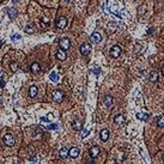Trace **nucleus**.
<instances>
[{"label": "nucleus", "instance_id": "1", "mask_svg": "<svg viewBox=\"0 0 164 164\" xmlns=\"http://www.w3.org/2000/svg\"><path fill=\"white\" fill-rule=\"evenodd\" d=\"M2 140H4V143L7 146H12L15 144V138L12 137V134H5L4 138H2Z\"/></svg>", "mask_w": 164, "mask_h": 164}, {"label": "nucleus", "instance_id": "2", "mask_svg": "<svg viewBox=\"0 0 164 164\" xmlns=\"http://www.w3.org/2000/svg\"><path fill=\"white\" fill-rule=\"evenodd\" d=\"M120 54H121V48L119 46H114L110 49V55H111L113 58H119Z\"/></svg>", "mask_w": 164, "mask_h": 164}, {"label": "nucleus", "instance_id": "3", "mask_svg": "<svg viewBox=\"0 0 164 164\" xmlns=\"http://www.w3.org/2000/svg\"><path fill=\"white\" fill-rule=\"evenodd\" d=\"M68 47H70V40L67 37H62L60 40V48L66 50V49H68Z\"/></svg>", "mask_w": 164, "mask_h": 164}, {"label": "nucleus", "instance_id": "4", "mask_svg": "<svg viewBox=\"0 0 164 164\" xmlns=\"http://www.w3.org/2000/svg\"><path fill=\"white\" fill-rule=\"evenodd\" d=\"M90 50H91L90 43H84V45H82V47H80V53H82L83 55H88L90 53Z\"/></svg>", "mask_w": 164, "mask_h": 164}, {"label": "nucleus", "instance_id": "5", "mask_svg": "<svg viewBox=\"0 0 164 164\" xmlns=\"http://www.w3.org/2000/svg\"><path fill=\"white\" fill-rule=\"evenodd\" d=\"M66 25H67V19L65 18V17H61V18H59L56 20V27L59 28V29H65Z\"/></svg>", "mask_w": 164, "mask_h": 164}, {"label": "nucleus", "instance_id": "6", "mask_svg": "<svg viewBox=\"0 0 164 164\" xmlns=\"http://www.w3.org/2000/svg\"><path fill=\"white\" fill-rule=\"evenodd\" d=\"M125 121H126V119H125L123 115H116L115 119H114V122H115L116 125H119V126L123 125V123H125Z\"/></svg>", "mask_w": 164, "mask_h": 164}, {"label": "nucleus", "instance_id": "7", "mask_svg": "<svg viewBox=\"0 0 164 164\" xmlns=\"http://www.w3.org/2000/svg\"><path fill=\"white\" fill-rule=\"evenodd\" d=\"M104 105H107L108 108H111V105H113V97L110 96V95H107V96H104Z\"/></svg>", "mask_w": 164, "mask_h": 164}, {"label": "nucleus", "instance_id": "8", "mask_svg": "<svg viewBox=\"0 0 164 164\" xmlns=\"http://www.w3.org/2000/svg\"><path fill=\"white\" fill-rule=\"evenodd\" d=\"M98 153H100V149L97 146H92L90 149V157L91 158H96L98 156Z\"/></svg>", "mask_w": 164, "mask_h": 164}, {"label": "nucleus", "instance_id": "9", "mask_svg": "<svg viewBox=\"0 0 164 164\" xmlns=\"http://www.w3.org/2000/svg\"><path fill=\"white\" fill-rule=\"evenodd\" d=\"M53 98H54V101H56L58 103H61L62 102V100H64V97H62V93L60 91H55L54 93H53Z\"/></svg>", "mask_w": 164, "mask_h": 164}, {"label": "nucleus", "instance_id": "10", "mask_svg": "<svg viewBox=\"0 0 164 164\" xmlns=\"http://www.w3.org/2000/svg\"><path fill=\"white\" fill-rule=\"evenodd\" d=\"M68 155L71 156L72 158H75V157L79 156V150H78L77 147H72V149L68 150Z\"/></svg>", "mask_w": 164, "mask_h": 164}, {"label": "nucleus", "instance_id": "11", "mask_svg": "<svg viewBox=\"0 0 164 164\" xmlns=\"http://www.w3.org/2000/svg\"><path fill=\"white\" fill-rule=\"evenodd\" d=\"M91 38H92V41H93V42L98 43L101 40H102V36H101L100 32H96V31H95V32H93V34L91 35Z\"/></svg>", "mask_w": 164, "mask_h": 164}, {"label": "nucleus", "instance_id": "12", "mask_svg": "<svg viewBox=\"0 0 164 164\" xmlns=\"http://www.w3.org/2000/svg\"><path fill=\"white\" fill-rule=\"evenodd\" d=\"M7 13H9L10 18L13 19V18H16V17H17V15H18V11H17L16 9H9V10H7Z\"/></svg>", "mask_w": 164, "mask_h": 164}, {"label": "nucleus", "instance_id": "13", "mask_svg": "<svg viewBox=\"0 0 164 164\" xmlns=\"http://www.w3.org/2000/svg\"><path fill=\"white\" fill-rule=\"evenodd\" d=\"M56 56H58V59L59 60H65L66 59V54H65L64 49H58V53H56Z\"/></svg>", "mask_w": 164, "mask_h": 164}, {"label": "nucleus", "instance_id": "14", "mask_svg": "<svg viewBox=\"0 0 164 164\" xmlns=\"http://www.w3.org/2000/svg\"><path fill=\"white\" fill-rule=\"evenodd\" d=\"M37 92H38V90H37L36 86H30V89H29V96L30 97H35L37 95Z\"/></svg>", "mask_w": 164, "mask_h": 164}, {"label": "nucleus", "instance_id": "15", "mask_svg": "<svg viewBox=\"0 0 164 164\" xmlns=\"http://www.w3.org/2000/svg\"><path fill=\"white\" fill-rule=\"evenodd\" d=\"M108 138H109V132H108L107 129H103V131L101 132V139H102L103 141H105V140H108Z\"/></svg>", "mask_w": 164, "mask_h": 164}, {"label": "nucleus", "instance_id": "16", "mask_svg": "<svg viewBox=\"0 0 164 164\" xmlns=\"http://www.w3.org/2000/svg\"><path fill=\"white\" fill-rule=\"evenodd\" d=\"M67 155H68V150H67L66 147H62V149L59 151V156H60V157H62V158L67 157Z\"/></svg>", "mask_w": 164, "mask_h": 164}, {"label": "nucleus", "instance_id": "17", "mask_svg": "<svg viewBox=\"0 0 164 164\" xmlns=\"http://www.w3.org/2000/svg\"><path fill=\"white\" fill-rule=\"evenodd\" d=\"M157 79H158V73L156 72V71L151 72V74H150V80L155 83V82H157Z\"/></svg>", "mask_w": 164, "mask_h": 164}, {"label": "nucleus", "instance_id": "18", "mask_svg": "<svg viewBox=\"0 0 164 164\" xmlns=\"http://www.w3.org/2000/svg\"><path fill=\"white\" fill-rule=\"evenodd\" d=\"M82 127L83 126L79 121H74V122H73V129H74V131H80Z\"/></svg>", "mask_w": 164, "mask_h": 164}, {"label": "nucleus", "instance_id": "19", "mask_svg": "<svg viewBox=\"0 0 164 164\" xmlns=\"http://www.w3.org/2000/svg\"><path fill=\"white\" fill-rule=\"evenodd\" d=\"M31 71L34 73H37L40 71V65L37 64V62H34V64L31 65Z\"/></svg>", "mask_w": 164, "mask_h": 164}, {"label": "nucleus", "instance_id": "20", "mask_svg": "<svg viewBox=\"0 0 164 164\" xmlns=\"http://www.w3.org/2000/svg\"><path fill=\"white\" fill-rule=\"evenodd\" d=\"M50 80H53V82H58V79H59V75H58V73L55 72H52L50 73Z\"/></svg>", "mask_w": 164, "mask_h": 164}, {"label": "nucleus", "instance_id": "21", "mask_svg": "<svg viewBox=\"0 0 164 164\" xmlns=\"http://www.w3.org/2000/svg\"><path fill=\"white\" fill-rule=\"evenodd\" d=\"M47 128L49 129V131H54V129H58L59 126H58V123H50V125H48Z\"/></svg>", "mask_w": 164, "mask_h": 164}, {"label": "nucleus", "instance_id": "22", "mask_svg": "<svg viewBox=\"0 0 164 164\" xmlns=\"http://www.w3.org/2000/svg\"><path fill=\"white\" fill-rule=\"evenodd\" d=\"M157 125H158V127H161V128L164 126V120H163L162 116H159V118H158V120H157Z\"/></svg>", "mask_w": 164, "mask_h": 164}, {"label": "nucleus", "instance_id": "23", "mask_svg": "<svg viewBox=\"0 0 164 164\" xmlns=\"http://www.w3.org/2000/svg\"><path fill=\"white\" fill-rule=\"evenodd\" d=\"M10 67H11V71H12V72H16V71H17V67H18V66H17V62H12Z\"/></svg>", "mask_w": 164, "mask_h": 164}, {"label": "nucleus", "instance_id": "24", "mask_svg": "<svg viewBox=\"0 0 164 164\" xmlns=\"http://www.w3.org/2000/svg\"><path fill=\"white\" fill-rule=\"evenodd\" d=\"M137 118L139 119V120H146V119H147V115H146V114H138Z\"/></svg>", "mask_w": 164, "mask_h": 164}, {"label": "nucleus", "instance_id": "25", "mask_svg": "<svg viewBox=\"0 0 164 164\" xmlns=\"http://www.w3.org/2000/svg\"><path fill=\"white\" fill-rule=\"evenodd\" d=\"M29 161H30V162H40V158H38L37 156H32V157L29 158Z\"/></svg>", "mask_w": 164, "mask_h": 164}, {"label": "nucleus", "instance_id": "26", "mask_svg": "<svg viewBox=\"0 0 164 164\" xmlns=\"http://www.w3.org/2000/svg\"><path fill=\"white\" fill-rule=\"evenodd\" d=\"M25 32H28V34H32L34 30H32V28L30 27V25H28V27L25 28Z\"/></svg>", "mask_w": 164, "mask_h": 164}, {"label": "nucleus", "instance_id": "27", "mask_svg": "<svg viewBox=\"0 0 164 164\" xmlns=\"http://www.w3.org/2000/svg\"><path fill=\"white\" fill-rule=\"evenodd\" d=\"M11 38H12V41H17V40H19V38H20V35H17V34H16V35H12V37H11Z\"/></svg>", "mask_w": 164, "mask_h": 164}, {"label": "nucleus", "instance_id": "28", "mask_svg": "<svg viewBox=\"0 0 164 164\" xmlns=\"http://www.w3.org/2000/svg\"><path fill=\"white\" fill-rule=\"evenodd\" d=\"M89 132H90V131H89V129H85V131H84V132H83L82 137H83V138H85V137H86V135H89Z\"/></svg>", "mask_w": 164, "mask_h": 164}, {"label": "nucleus", "instance_id": "29", "mask_svg": "<svg viewBox=\"0 0 164 164\" xmlns=\"http://www.w3.org/2000/svg\"><path fill=\"white\" fill-rule=\"evenodd\" d=\"M100 72H101V70L98 68V67H96V68H93V73L96 74V75H98L100 74Z\"/></svg>", "mask_w": 164, "mask_h": 164}, {"label": "nucleus", "instance_id": "30", "mask_svg": "<svg viewBox=\"0 0 164 164\" xmlns=\"http://www.w3.org/2000/svg\"><path fill=\"white\" fill-rule=\"evenodd\" d=\"M42 23H43V24H49V19H48V18H43V19H42Z\"/></svg>", "mask_w": 164, "mask_h": 164}, {"label": "nucleus", "instance_id": "31", "mask_svg": "<svg viewBox=\"0 0 164 164\" xmlns=\"http://www.w3.org/2000/svg\"><path fill=\"white\" fill-rule=\"evenodd\" d=\"M36 133H43V129L41 127H37L36 128Z\"/></svg>", "mask_w": 164, "mask_h": 164}, {"label": "nucleus", "instance_id": "32", "mask_svg": "<svg viewBox=\"0 0 164 164\" xmlns=\"http://www.w3.org/2000/svg\"><path fill=\"white\" fill-rule=\"evenodd\" d=\"M4 86H5V82H4L2 78H1V79H0V88H4Z\"/></svg>", "mask_w": 164, "mask_h": 164}, {"label": "nucleus", "instance_id": "33", "mask_svg": "<svg viewBox=\"0 0 164 164\" xmlns=\"http://www.w3.org/2000/svg\"><path fill=\"white\" fill-rule=\"evenodd\" d=\"M41 120H42V121H45V122H48V121H49V119H48V118H42Z\"/></svg>", "mask_w": 164, "mask_h": 164}, {"label": "nucleus", "instance_id": "34", "mask_svg": "<svg viewBox=\"0 0 164 164\" xmlns=\"http://www.w3.org/2000/svg\"><path fill=\"white\" fill-rule=\"evenodd\" d=\"M1 75H2V73L0 72V79H1V78H2V77H1Z\"/></svg>", "mask_w": 164, "mask_h": 164}, {"label": "nucleus", "instance_id": "35", "mask_svg": "<svg viewBox=\"0 0 164 164\" xmlns=\"http://www.w3.org/2000/svg\"><path fill=\"white\" fill-rule=\"evenodd\" d=\"M0 103H1V97H0Z\"/></svg>", "mask_w": 164, "mask_h": 164}, {"label": "nucleus", "instance_id": "36", "mask_svg": "<svg viewBox=\"0 0 164 164\" xmlns=\"http://www.w3.org/2000/svg\"><path fill=\"white\" fill-rule=\"evenodd\" d=\"M0 46H1V41H0Z\"/></svg>", "mask_w": 164, "mask_h": 164}]
</instances>
